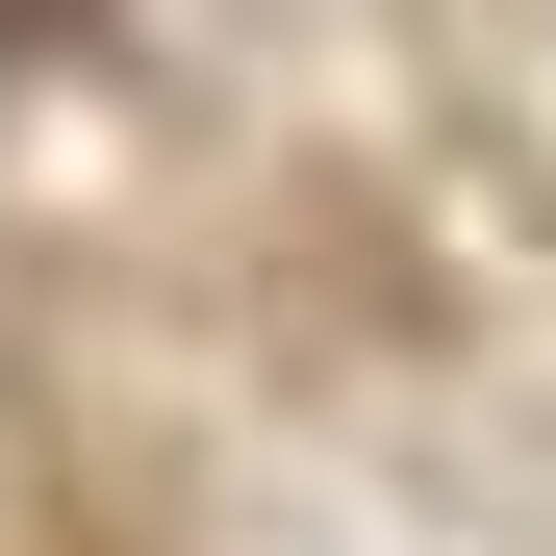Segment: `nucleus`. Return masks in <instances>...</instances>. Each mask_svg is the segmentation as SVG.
<instances>
[{"mask_svg":"<svg viewBox=\"0 0 556 556\" xmlns=\"http://www.w3.org/2000/svg\"><path fill=\"white\" fill-rule=\"evenodd\" d=\"M26 51H76V0H0V76H26Z\"/></svg>","mask_w":556,"mask_h":556,"instance_id":"f257e3e1","label":"nucleus"}]
</instances>
